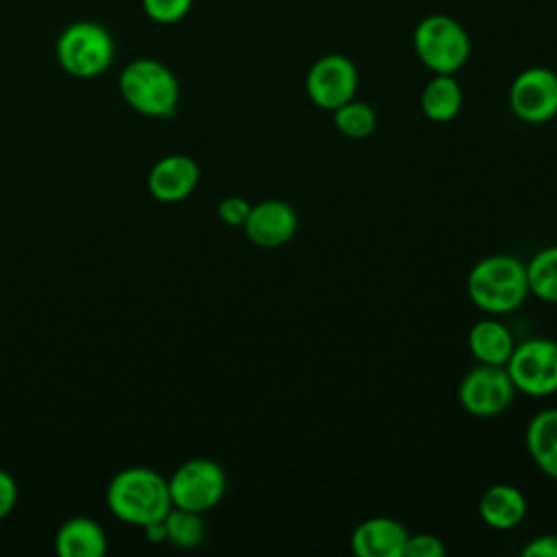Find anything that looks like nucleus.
Wrapping results in <instances>:
<instances>
[{
  "label": "nucleus",
  "mask_w": 557,
  "mask_h": 557,
  "mask_svg": "<svg viewBox=\"0 0 557 557\" xmlns=\"http://www.w3.org/2000/svg\"><path fill=\"white\" fill-rule=\"evenodd\" d=\"M111 513L133 527H146L163 520L172 509L168 481L150 468H126L117 472L107 487Z\"/></svg>",
  "instance_id": "nucleus-1"
},
{
  "label": "nucleus",
  "mask_w": 557,
  "mask_h": 557,
  "mask_svg": "<svg viewBox=\"0 0 557 557\" xmlns=\"http://www.w3.org/2000/svg\"><path fill=\"white\" fill-rule=\"evenodd\" d=\"M470 300L487 313H507L529 296L527 265L511 255H490L468 274Z\"/></svg>",
  "instance_id": "nucleus-2"
},
{
  "label": "nucleus",
  "mask_w": 557,
  "mask_h": 557,
  "mask_svg": "<svg viewBox=\"0 0 557 557\" xmlns=\"http://www.w3.org/2000/svg\"><path fill=\"white\" fill-rule=\"evenodd\" d=\"M120 94L124 102L146 117L174 115L181 98V87L174 72L157 59H133L120 74Z\"/></svg>",
  "instance_id": "nucleus-3"
},
{
  "label": "nucleus",
  "mask_w": 557,
  "mask_h": 557,
  "mask_svg": "<svg viewBox=\"0 0 557 557\" xmlns=\"http://www.w3.org/2000/svg\"><path fill=\"white\" fill-rule=\"evenodd\" d=\"M470 48L466 26L450 15L431 13L413 28L416 57L433 74L459 72L470 57Z\"/></svg>",
  "instance_id": "nucleus-4"
},
{
  "label": "nucleus",
  "mask_w": 557,
  "mask_h": 557,
  "mask_svg": "<svg viewBox=\"0 0 557 557\" xmlns=\"http://www.w3.org/2000/svg\"><path fill=\"white\" fill-rule=\"evenodd\" d=\"M54 52L65 74L74 78H96L113 63L115 44L102 24L81 20L63 28Z\"/></svg>",
  "instance_id": "nucleus-5"
},
{
  "label": "nucleus",
  "mask_w": 557,
  "mask_h": 557,
  "mask_svg": "<svg viewBox=\"0 0 557 557\" xmlns=\"http://www.w3.org/2000/svg\"><path fill=\"white\" fill-rule=\"evenodd\" d=\"M172 507L205 513L213 509L226 492V474L211 459H189L168 479Z\"/></svg>",
  "instance_id": "nucleus-6"
},
{
  "label": "nucleus",
  "mask_w": 557,
  "mask_h": 557,
  "mask_svg": "<svg viewBox=\"0 0 557 557\" xmlns=\"http://www.w3.org/2000/svg\"><path fill=\"white\" fill-rule=\"evenodd\" d=\"M505 368L516 389L529 396H550L557 392V342L527 339L513 346Z\"/></svg>",
  "instance_id": "nucleus-7"
},
{
  "label": "nucleus",
  "mask_w": 557,
  "mask_h": 557,
  "mask_svg": "<svg viewBox=\"0 0 557 557\" xmlns=\"http://www.w3.org/2000/svg\"><path fill=\"white\" fill-rule=\"evenodd\" d=\"M359 87V70L352 59L339 52H329L315 59L307 72L305 89L309 100L324 111H335L352 100Z\"/></svg>",
  "instance_id": "nucleus-8"
},
{
  "label": "nucleus",
  "mask_w": 557,
  "mask_h": 557,
  "mask_svg": "<svg viewBox=\"0 0 557 557\" xmlns=\"http://www.w3.org/2000/svg\"><path fill=\"white\" fill-rule=\"evenodd\" d=\"M513 383L505 366L479 363L459 383V405L479 418L498 416L513 400Z\"/></svg>",
  "instance_id": "nucleus-9"
},
{
  "label": "nucleus",
  "mask_w": 557,
  "mask_h": 557,
  "mask_svg": "<svg viewBox=\"0 0 557 557\" xmlns=\"http://www.w3.org/2000/svg\"><path fill=\"white\" fill-rule=\"evenodd\" d=\"M509 109L527 124H544L557 115V74L533 65L516 74L509 85Z\"/></svg>",
  "instance_id": "nucleus-10"
},
{
  "label": "nucleus",
  "mask_w": 557,
  "mask_h": 557,
  "mask_svg": "<svg viewBox=\"0 0 557 557\" xmlns=\"http://www.w3.org/2000/svg\"><path fill=\"white\" fill-rule=\"evenodd\" d=\"M242 228L255 246L281 248L294 237L298 228V215L294 207L283 200H261L252 205L248 220Z\"/></svg>",
  "instance_id": "nucleus-11"
},
{
  "label": "nucleus",
  "mask_w": 557,
  "mask_h": 557,
  "mask_svg": "<svg viewBox=\"0 0 557 557\" xmlns=\"http://www.w3.org/2000/svg\"><path fill=\"white\" fill-rule=\"evenodd\" d=\"M409 531L403 522L374 516L357 524L350 535V550L357 557H405Z\"/></svg>",
  "instance_id": "nucleus-12"
},
{
  "label": "nucleus",
  "mask_w": 557,
  "mask_h": 557,
  "mask_svg": "<svg viewBox=\"0 0 557 557\" xmlns=\"http://www.w3.org/2000/svg\"><path fill=\"white\" fill-rule=\"evenodd\" d=\"M200 181V168L191 157L168 154L148 172V191L161 202L185 200Z\"/></svg>",
  "instance_id": "nucleus-13"
},
{
  "label": "nucleus",
  "mask_w": 557,
  "mask_h": 557,
  "mask_svg": "<svg viewBox=\"0 0 557 557\" xmlns=\"http://www.w3.org/2000/svg\"><path fill=\"white\" fill-rule=\"evenodd\" d=\"M479 516L490 529L509 531L527 516V498L509 483L490 485L479 500Z\"/></svg>",
  "instance_id": "nucleus-14"
},
{
  "label": "nucleus",
  "mask_w": 557,
  "mask_h": 557,
  "mask_svg": "<svg viewBox=\"0 0 557 557\" xmlns=\"http://www.w3.org/2000/svg\"><path fill=\"white\" fill-rule=\"evenodd\" d=\"M54 546L61 557H102L107 553V533L96 520L76 516L59 527Z\"/></svg>",
  "instance_id": "nucleus-15"
},
{
  "label": "nucleus",
  "mask_w": 557,
  "mask_h": 557,
  "mask_svg": "<svg viewBox=\"0 0 557 557\" xmlns=\"http://www.w3.org/2000/svg\"><path fill=\"white\" fill-rule=\"evenodd\" d=\"M513 346L516 344L509 329L494 318L474 322L468 333V348L479 363L505 366L513 352Z\"/></svg>",
  "instance_id": "nucleus-16"
},
{
  "label": "nucleus",
  "mask_w": 557,
  "mask_h": 557,
  "mask_svg": "<svg viewBox=\"0 0 557 557\" xmlns=\"http://www.w3.org/2000/svg\"><path fill=\"white\" fill-rule=\"evenodd\" d=\"M527 450L535 466L550 479H557V407L535 413L527 426Z\"/></svg>",
  "instance_id": "nucleus-17"
},
{
  "label": "nucleus",
  "mask_w": 557,
  "mask_h": 557,
  "mask_svg": "<svg viewBox=\"0 0 557 557\" xmlns=\"http://www.w3.org/2000/svg\"><path fill=\"white\" fill-rule=\"evenodd\" d=\"M463 91L455 74H433L420 94V109L433 122H450L459 115Z\"/></svg>",
  "instance_id": "nucleus-18"
},
{
  "label": "nucleus",
  "mask_w": 557,
  "mask_h": 557,
  "mask_svg": "<svg viewBox=\"0 0 557 557\" xmlns=\"http://www.w3.org/2000/svg\"><path fill=\"white\" fill-rule=\"evenodd\" d=\"M527 265L529 294L557 305V246L542 248Z\"/></svg>",
  "instance_id": "nucleus-19"
},
{
  "label": "nucleus",
  "mask_w": 557,
  "mask_h": 557,
  "mask_svg": "<svg viewBox=\"0 0 557 557\" xmlns=\"http://www.w3.org/2000/svg\"><path fill=\"white\" fill-rule=\"evenodd\" d=\"M333 113L335 128L350 139H363L376 128V111L363 100H348L337 107Z\"/></svg>",
  "instance_id": "nucleus-20"
},
{
  "label": "nucleus",
  "mask_w": 557,
  "mask_h": 557,
  "mask_svg": "<svg viewBox=\"0 0 557 557\" xmlns=\"http://www.w3.org/2000/svg\"><path fill=\"white\" fill-rule=\"evenodd\" d=\"M163 522L168 531V542L178 548H194L205 537V522H202V513L198 511L172 507L163 518Z\"/></svg>",
  "instance_id": "nucleus-21"
},
{
  "label": "nucleus",
  "mask_w": 557,
  "mask_h": 557,
  "mask_svg": "<svg viewBox=\"0 0 557 557\" xmlns=\"http://www.w3.org/2000/svg\"><path fill=\"white\" fill-rule=\"evenodd\" d=\"M194 7V0H141L144 13L157 24H176Z\"/></svg>",
  "instance_id": "nucleus-22"
},
{
  "label": "nucleus",
  "mask_w": 557,
  "mask_h": 557,
  "mask_svg": "<svg viewBox=\"0 0 557 557\" xmlns=\"http://www.w3.org/2000/svg\"><path fill=\"white\" fill-rule=\"evenodd\" d=\"M446 544L433 533H409L405 557H444Z\"/></svg>",
  "instance_id": "nucleus-23"
},
{
  "label": "nucleus",
  "mask_w": 557,
  "mask_h": 557,
  "mask_svg": "<svg viewBox=\"0 0 557 557\" xmlns=\"http://www.w3.org/2000/svg\"><path fill=\"white\" fill-rule=\"evenodd\" d=\"M250 209H252V205L246 198H242V196H226L218 205V218L226 226H244L246 220H248Z\"/></svg>",
  "instance_id": "nucleus-24"
},
{
  "label": "nucleus",
  "mask_w": 557,
  "mask_h": 557,
  "mask_svg": "<svg viewBox=\"0 0 557 557\" xmlns=\"http://www.w3.org/2000/svg\"><path fill=\"white\" fill-rule=\"evenodd\" d=\"M522 557H557V533L533 537L522 548Z\"/></svg>",
  "instance_id": "nucleus-25"
},
{
  "label": "nucleus",
  "mask_w": 557,
  "mask_h": 557,
  "mask_svg": "<svg viewBox=\"0 0 557 557\" xmlns=\"http://www.w3.org/2000/svg\"><path fill=\"white\" fill-rule=\"evenodd\" d=\"M15 503H17V483L7 470H0V520L13 511Z\"/></svg>",
  "instance_id": "nucleus-26"
},
{
  "label": "nucleus",
  "mask_w": 557,
  "mask_h": 557,
  "mask_svg": "<svg viewBox=\"0 0 557 557\" xmlns=\"http://www.w3.org/2000/svg\"><path fill=\"white\" fill-rule=\"evenodd\" d=\"M146 531V537L152 542V544H161L168 540V531H165V522L163 520H157V522H150L144 527Z\"/></svg>",
  "instance_id": "nucleus-27"
}]
</instances>
